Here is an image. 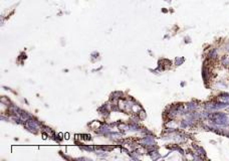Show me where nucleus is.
Masks as SVG:
<instances>
[{
	"instance_id": "obj_1",
	"label": "nucleus",
	"mask_w": 229,
	"mask_h": 161,
	"mask_svg": "<svg viewBox=\"0 0 229 161\" xmlns=\"http://www.w3.org/2000/svg\"><path fill=\"white\" fill-rule=\"evenodd\" d=\"M219 101L220 102H223V103L225 104H228L229 105V94H222L219 96Z\"/></svg>"
}]
</instances>
